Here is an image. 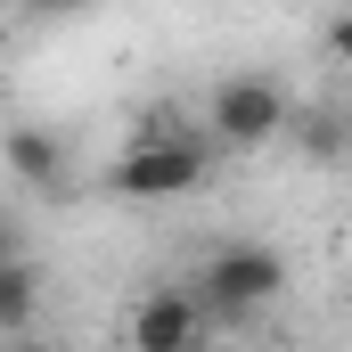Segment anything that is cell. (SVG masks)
I'll list each match as a JSON object with an SVG mask.
<instances>
[{
  "label": "cell",
  "instance_id": "cell-11",
  "mask_svg": "<svg viewBox=\"0 0 352 352\" xmlns=\"http://www.w3.org/2000/svg\"><path fill=\"white\" fill-rule=\"evenodd\" d=\"M344 295H352V278H344Z\"/></svg>",
  "mask_w": 352,
  "mask_h": 352
},
{
  "label": "cell",
  "instance_id": "cell-9",
  "mask_svg": "<svg viewBox=\"0 0 352 352\" xmlns=\"http://www.w3.org/2000/svg\"><path fill=\"white\" fill-rule=\"evenodd\" d=\"M328 50H336V66H352V8L328 25Z\"/></svg>",
  "mask_w": 352,
  "mask_h": 352
},
{
  "label": "cell",
  "instance_id": "cell-1",
  "mask_svg": "<svg viewBox=\"0 0 352 352\" xmlns=\"http://www.w3.org/2000/svg\"><path fill=\"white\" fill-rule=\"evenodd\" d=\"M213 180V131H188L173 115H156L115 164H107V188L131 197V205H173V197H197Z\"/></svg>",
  "mask_w": 352,
  "mask_h": 352
},
{
  "label": "cell",
  "instance_id": "cell-3",
  "mask_svg": "<svg viewBox=\"0 0 352 352\" xmlns=\"http://www.w3.org/2000/svg\"><path fill=\"white\" fill-rule=\"evenodd\" d=\"M295 123V98H287V82L278 74H221V82L205 90V131H213V148H238V156H254V148H270L278 131Z\"/></svg>",
  "mask_w": 352,
  "mask_h": 352
},
{
  "label": "cell",
  "instance_id": "cell-4",
  "mask_svg": "<svg viewBox=\"0 0 352 352\" xmlns=\"http://www.w3.org/2000/svg\"><path fill=\"white\" fill-rule=\"evenodd\" d=\"M123 336H131L140 352H188V344L213 336V320H205V303H197L188 287H148V295L131 303Z\"/></svg>",
  "mask_w": 352,
  "mask_h": 352
},
{
  "label": "cell",
  "instance_id": "cell-8",
  "mask_svg": "<svg viewBox=\"0 0 352 352\" xmlns=\"http://www.w3.org/2000/svg\"><path fill=\"white\" fill-rule=\"evenodd\" d=\"M16 8H25V16H41V25H58V16H82L90 0H16Z\"/></svg>",
  "mask_w": 352,
  "mask_h": 352
},
{
  "label": "cell",
  "instance_id": "cell-6",
  "mask_svg": "<svg viewBox=\"0 0 352 352\" xmlns=\"http://www.w3.org/2000/svg\"><path fill=\"white\" fill-rule=\"evenodd\" d=\"M33 320H41V263L0 254V336H33Z\"/></svg>",
  "mask_w": 352,
  "mask_h": 352
},
{
  "label": "cell",
  "instance_id": "cell-10",
  "mask_svg": "<svg viewBox=\"0 0 352 352\" xmlns=\"http://www.w3.org/2000/svg\"><path fill=\"white\" fill-rule=\"evenodd\" d=\"M0 254H25V230H16L8 213H0Z\"/></svg>",
  "mask_w": 352,
  "mask_h": 352
},
{
  "label": "cell",
  "instance_id": "cell-2",
  "mask_svg": "<svg viewBox=\"0 0 352 352\" xmlns=\"http://www.w3.org/2000/svg\"><path fill=\"white\" fill-rule=\"evenodd\" d=\"M188 295L205 303L213 328H246V320H263L270 303L287 295V254L263 246V238H230V246H213V254L197 263Z\"/></svg>",
  "mask_w": 352,
  "mask_h": 352
},
{
  "label": "cell",
  "instance_id": "cell-5",
  "mask_svg": "<svg viewBox=\"0 0 352 352\" xmlns=\"http://www.w3.org/2000/svg\"><path fill=\"white\" fill-rule=\"evenodd\" d=\"M0 164L25 180V188H66V140L50 123H8L0 131Z\"/></svg>",
  "mask_w": 352,
  "mask_h": 352
},
{
  "label": "cell",
  "instance_id": "cell-7",
  "mask_svg": "<svg viewBox=\"0 0 352 352\" xmlns=\"http://www.w3.org/2000/svg\"><path fill=\"white\" fill-rule=\"evenodd\" d=\"M303 164H352V123L344 115H303Z\"/></svg>",
  "mask_w": 352,
  "mask_h": 352
}]
</instances>
